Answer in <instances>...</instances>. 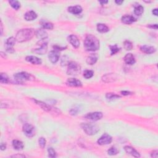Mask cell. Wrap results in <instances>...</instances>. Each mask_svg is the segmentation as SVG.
<instances>
[{
	"label": "cell",
	"instance_id": "28",
	"mask_svg": "<svg viewBox=\"0 0 158 158\" xmlns=\"http://www.w3.org/2000/svg\"><path fill=\"white\" fill-rule=\"evenodd\" d=\"M144 7L141 5H138L135 7L134 13L136 15H141L143 13Z\"/></svg>",
	"mask_w": 158,
	"mask_h": 158
},
{
	"label": "cell",
	"instance_id": "12",
	"mask_svg": "<svg viewBox=\"0 0 158 158\" xmlns=\"http://www.w3.org/2000/svg\"><path fill=\"white\" fill-rule=\"evenodd\" d=\"M59 56L60 54L58 51L54 50L50 52L49 54H48V58H49L50 61L52 63L55 64L59 61Z\"/></svg>",
	"mask_w": 158,
	"mask_h": 158
},
{
	"label": "cell",
	"instance_id": "7",
	"mask_svg": "<svg viewBox=\"0 0 158 158\" xmlns=\"http://www.w3.org/2000/svg\"><path fill=\"white\" fill-rule=\"evenodd\" d=\"M22 130L24 133V134L29 138L33 137L35 135V127L30 124L26 123L24 124L22 127Z\"/></svg>",
	"mask_w": 158,
	"mask_h": 158
},
{
	"label": "cell",
	"instance_id": "25",
	"mask_svg": "<svg viewBox=\"0 0 158 158\" xmlns=\"http://www.w3.org/2000/svg\"><path fill=\"white\" fill-rule=\"evenodd\" d=\"M13 148L16 149V150H22L24 148V144L21 141L17 140H14L13 141Z\"/></svg>",
	"mask_w": 158,
	"mask_h": 158
},
{
	"label": "cell",
	"instance_id": "46",
	"mask_svg": "<svg viewBox=\"0 0 158 158\" xmlns=\"http://www.w3.org/2000/svg\"><path fill=\"white\" fill-rule=\"evenodd\" d=\"M100 3L101 5H104V4H106V3H108V1H100Z\"/></svg>",
	"mask_w": 158,
	"mask_h": 158
},
{
	"label": "cell",
	"instance_id": "40",
	"mask_svg": "<svg viewBox=\"0 0 158 158\" xmlns=\"http://www.w3.org/2000/svg\"><path fill=\"white\" fill-rule=\"evenodd\" d=\"M148 27L151 28V29H157V24H149V25L148 26Z\"/></svg>",
	"mask_w": 158,
	"mask_h": 158
},
{
	"label": "cell",
	"instance_id": "24",
	"mask_svg": "<svg viewBox=\"0 0 158 158\" xmlns=\"http://www.w3.org/2000/svg\"><path fill=\"white\" fill-rule=\"evenodd\" d=\"M124 61L127 64L132 65L135 63V59L134 56L132 53H128L124 57Z\"/></svg>",
	"mask_w": 158,
	"mask_h": 158
},
{
	"label": "cell",
	"instance_id": "17",
	"mask_svg": "<svg viewBox=\"0 0 158 158\" xmlns=\"http://www.w3.org/2000/svg\"><path fill=\"white\" fill-rule=\"evenodd\" d=\"M117 79V76L115 74H107L102 77V80L104 82H113Z\"/></svg>",
	"mask_w": 158,
	"mask_h": 158
},
{
	"label": "cell",
	"instance_id": "11",
	"mask_svg": "<svg viewBox=\"0 0 158 158\" xmlns=\"http://www.w3.org/2000/svg\"><path fill=\"white\" fill-rule=\"evenodd\" d=\"M15 38H14L12 36V37H10L8 39H7L6 42V51L9 52V53H13L14 52V45L15 44Z\"/></svg>",
	"mask_w": 158,
	"mask_h": 158
},
{
	"label": "cell",
	"instance_id": "21",
	"mask_svg": "<svg viewBox=\"0 0 158 158\" xmlns=\"http://www.w3.org/2000/svg\"><path fill=\"white\" fill-rule=\"evenodd\" d=\"M121 21H122V22L125 24H131L134 22H135L136 20L132 15H124L122 17V19H121Z\"/></svg>",
	"mask_w": 158,
	"mask_h": 158
},
{
	"label": "cell",
	"instance_id": "2",
	"mask_svg": "<svg viewBox=\"0 0 158 158\" xmlns=\"http://www.w3.org/2000/svg\"><path fill=\"white\" fill-rule=\"evenodd\" d=\"M35 35V32L32 29H24L20 30L15 36L16 41L22 43L31 40Z\"/></svg>",
	"mask_w": 158,
	"mask_h": 158
},
{
	"label": "cell",
	"instance_id": "15",
	"mask_svg": "<svg viewBox=\"0 0 158 158\" xmlns=\"http://www.w3.org/2000/svg\"><path fill=\"white\" fill-rule=\"evenodd\" d=\"M124 149H125V152L129 154V155H131L133 157H140V153L138 152L136 150H135V149L133 148L130 147V146H125V147H124Z\"/></svg>",
	"mask_w": 158,
	"mask_h": 158
},
{
	"label": "cell",
	"instance_id": "31",
	"mask_svg": "<svg viewBox=\"0 0 158 158\" xmlns=\"http://www.w3.org/2000/svg\"><path fill=\"white\" fill-rule=\"evenodd\" d=\"M9 3L12 7H13L15 10H18L21 7V3L18 1H9Z\"/></svg>",
	"mask_w": 158,
	"mask_h": 158
},
{
	"label": "cell",
	"instance_id": "38",
	"mask_svg": "<svg viewBox=\"0 0 158 158\" xmlns=\"http://www.w3.org/2000/svg\"><path fill=\"white\" fill-rule=\"evenodd\" d=\"M79 112V109L75 108H72L71 109L70 111V114L72 116H75Z\"/></svg>",
	"mask_w": 158,
	"mask_h": 158
},
{
	"label": "cell",
	"instance_id": "19",
	"mask_svg": "<svg viewBox=\"0 0 158 158\" xmlns=\"http://www.w3.org/2000/svg\"><path fill=\"white\" fill-rule=\"evenodd\" d=\"M26 59L27 61L35 65H40L42 63L41 59L34 56H28L26 57Z\"/></svg>",
	"mask_w": 158,
	"mask_h": 158
},
{
	"label": "cell",
	"instance_id": "41",
	"mask_svg": "<svg viewBox=\"0 0 158 158\" xmlns=\"http://www.w3.org/2000/svg\"><path fill=\"white\" fill-rule=\"evenodd\" d=\"M121 93H122L124 96H127V95H130L131 93L130 91H121Z\"/></svg>",
	"mask_w": 158,
	"mask_h": 158
},
{
	"label": "cell",
	"instance_id": "26",
	"mask_svg": "<svg viewBox=\"0 0 158 158\" xmlns=\"http://www.w3.org/2000/svg\"><path fill=\"white\" fill-rule=\"evenodd\" d=\"M97 30L100 33H106L109 32V27L104 24H97Z\"/></svg>",
	"mask_w": 158,
	"mask_h": 158
},
{
	"label": "cell",
	"instance_id": "33",
	"mask_svg": "<svg viewBox=\"0 0 158 158\" xmlns=\"http://www.w3.org/2000/svg\"><path fill=\"white\" fill-rule=\"evenodd\" d=\"M111 50V55H114L116 54L117 52H118L120 50V48L117 46V44H114V45L110 46H109Z\"/></svg>",
	"mask_w": 158,
	"mask_h": 158
},
{
	"label": "cell",
	"instance_id": "42",
	"mask_svg": "<svg viewBox=\"0 0 158 158\" xmlns=\"http://www.w3.org/2000/svg\"><path fill=\"white\" fill-rule=\"evenodd\" d=\"M6 148V145L5 143H1V150H5Z\"/></svg>",
	"mask_w": 158,
	"mask_h": 158
},
{
	"label": "cell",
	"instance_id": "1",
	"mask_svg": "<svg viewBox=\"0 0 158 158\" xmlns=\"http://www.w3.org/2000/svg\"><path fill=\"white\" fill-rule=\"evenodd\" d=\"M84 46L87 51H95L99 50L100 41L94 35H88L85 40Z\"/></svg>",
	"mask_w": 158,
	"mask_h": 158
},
{
	"label": "cell",
	"instance_id": "10",
	"mask_svg": "<svg viewBox=\"0 0 158 158\" xmlns=\"http://www.w3.org/2000/svg\"><path fill=\"white\" fill-rule=\"evenodd\" d=\"M112 137L109 135L107 134V133H104L98 140L97 143L100 145H106L110 144L112 142Z\"/></svg>",
	"mask_w": 158,
	"mask_h": 158
},
{
	"label": "cell",
	"instance_id": "47",
	"mask_svg": "<svg viewBox=\"0 0 158 158\" xmlns=\"http://www.w3.org/2000/svg\"><path fill=\"white\" fill-rule=\"evenodd\" d=\"M0 26H1V34L2 35L3 34V24H2V22L1 21V25H0Z\"/></svg>",
	"mask_w": 158,
	"mask_h": 158
},
{
	"label": "cell",
	"instance_id": "44",
	"mask_svg": "<svg viewBox=\"0 0 158 158\" xmlns=\"http://www.w3.org/2000/svg\"><path fill=\"white\" fill-rule=\"evenodd\" d=\"M152 13H153V14L154 15H156V16H157V9H153V10L152 11Z\"/></svg>",
	"mask_w": 158,
	"mask_h": 158
},
{
	"label": "cell",
	"instance_id": "6",
	"mask_svg": "<svg viewBox=\"0 0 158 158\" xmlns=\"http://www.w3.org/2000/svg\"><path fill=\"white\" fill-rule=\"evenodd\" d=\"M15 80L19 83H23L27 80H34L35 78L30 74H28L27 72H19L17 73L14 75Z\"/></svg>",
	"mask_w": 158,
	"mask_h": 158
},
{
	"label": "cell",
	"instance_id": "37",
	"mask_svg": "<svg viewBox=\"0 0 158 158\" xmlns=\"http://www.w3.org/2000/svg\"><path fill=\"white\" fill-rule=\"evenodd\" d=\"M38 143H39V145L40 146V147H41L42 148H44L46 146V141L44 138L41 137V138H40L38 140Z\"/></svg>",
	"mask_w": 158,
	"mask_h": 158
},
{
	"label": "cell",
	"instance_id": "27",
	"mask_svg": "<svg viewBox=\"0 0 158 158\" xmlns=\"http://www.w3.org/2000/svg\"><path fill=\"white\" fill-rule=\"evenodd\" d=\"M106 98L109 101H113L116 99L120 98V96L119 95H117L115 93H109L106 95Z\"/></svg>",
	"mask_w": 158,
	"mask_h": 158
},
{
	"label": "cell",
	"instance_id": "18",
	"mask_svg": "<svg viewBox=\"0 0 158 158\" xmlns=\"http://www.w3.org/2000/svg\"><path fill=\"white\" fill-rule=\"evenodd\" d=\"M37 17V14L34 11H28L24 15V19H25L27 21H34Z\"/></svg>",
	"mask_w": 158,
	"mask_h": 158
},
{
	"label": "cell",
	"instance_id": "29",
	"mask_svg": "<svg viewBox=\"0 0 158 158\" xmlns=\"http://www.w3.org/2000/svg\"><path fill=\"white\" fill-rule=\"evenodd\" d=\"M42 27L44 29H48V30H52L53 29V24L49 22H44L42 24Z\"/></svg>",
	"mask_w": 158,
	"mask_h": 158
},
{
	"label": "cell",
	"instance_id": "36",
	"mask_svg": "<svg viewBox=\"0 0 158 158\" xmlns=\"http://www.w3.org/2000/svg\"><path fill=\"white\" fill-rule=\"evenodd\" d=\"M48 156L50 157H55L56 156V153L54 149L52 148H49L48 149Z\"/></svg>",
	"mask_w": 158,
	"mask_h": 158
},
{
	"label": "cell",
	"instance_id": "30",
	"mask_svg": "<svg viewBox=\"0 0 158 158\" xmlns=\"http://www.w3.org/2000/svg\"><path fill=\"white\" fill-rule=\"evenodd\" d=\"M0 82L1 83H7L9 82V78L6 74L1 73V77H0Z\"/></svg>",
	"mask_w": 158,
	"mask_h": 158
},
{
	"label": "cell",
	"instance_id": "39",
	"mask_svg": "<svg viewBox=\"0 0 158 158\" xmlns=\"http://www.w3.org/2000/svg\"><path fill=\"white\" fill-rule=\"evenodd\" d=\"M158 151L157 150H155V151H153L151 153V157H155V158H157V155H158Z\"/></svg>",
	"mask_w": 158,
	"mask_h": 158
},
{
	"label": "cell",
	"instance_id": "35",
	"mask_svg": "<svg viewBox=\"0 0 158 158\" xmlns=\"http://www.w3.org/2000/svg\"><path fill=\"white\" fill-rule=\"evenodd\" d=\"M124 47L125 49L126 50H127V51L131 50H132V48H133L132 43L130 41H128V40H127V41L124 42Z\"/></svg>",
	"mask_w": 158,
	"mask_h": 158
},
{
	"label": "cell",
	"instance_id": "20",
	"mask_svg": "<svg viewBox=\"0 0 158 158\" xmlns=\"http://www.w3.org/2000/svg\"><path fill=\"white\" fill-rule=\"evenodd\" d=\"M35 35L40 40H44L48 38V33L43 29H38L35 32Z\"/></svg>",
	"mask_w": 158,
	"mask_h": 158
},
{
	"label": "cell",
	"instance_id": "16",
	"mask_svg": "<svg viewBox=\"0 0 158 158\" xmlns=\"http://www.w3.org/2000/svg\"><path fill=\"white\" fill-rule=\"evenodd\" d=\"M140 50L146 54H152L155 52L156 50L155 47L148 45H143L140 47Z\"/></svg>",
	"mask_w": 158,
	"mask_h": 158
},
{
	"label": "cell",
	"instance_id": "14",
	"mask_svg": "<svg viewBox=\"0 0 158 158\" xmlns=\"http://www.w3.org/2000/svg\"><path fill=\"white\" fill-rule=\"evenodd\" d=\"M68 41L69 42L72 46L75 48H77L80 46V41L77 36L75 35H71L68 36Z\"/></svg>",
	"mask_w": 158,
	"mask_h": 158
},
{
	"label": "cell",
	"instance_id": "8",
	"mask_svg": "<svg viewBox=\"0 0 158 158\" xmlns=\"http://www.w3.org/2000/svg\"><path fill=\"white\" fill-rule=\"evenodd\" d=\"M36 103L37 104L38 106H40V108H42L44 111H45L46 112H55L56 113L57 112H59L60 111H59L56 108H52V106H50V105H48L46 103H44L43 102H42V101H37V100H34Z\"/></svg>",
	"mask_w": 158,
	"mask_h": 158
},
{
	"label": "cell",
	"instance_id": "45",
	"mask_svg": "<svg viewBox=\"0 0 158 158\" xmlns=\"http://www.w3.org/2000/svg\"><path fill=\"white\" fill-rule=\"evenodd\" d=\"M123 1H118V0H117V1H116V3H117V5H122V4L123 3Z\"/></svg>",
	"mask_w": 158,
	"mask_h": 158
},
{
	"label": "cell",
	"instance_id": "5",
	"mask_svg": "<svg viewBox=\"0 0 158 158\" xmlns=\"http://www.w3.org/2000/svg\"><path fill=\"white\" fill-rule=\"evenodd\" d=\"M37 45L40 46V48H36L33 51L36 54L43 55L44 54L47 52L48 50V41L46 39L44 40H40V41L36 43Z\"/></svg>",
	"mask_w": 158,
	"mask_h": 158
},
{
	"label": "cell",
	"instance_id": "23",
	"mask_svg": "<svg viewBox=\"0 0 158 158\" xmlns=\"http://www.w3.org/2000/svg\"><path fill=\"white\" fill-rule=\"evenodd\" d=\"M68 11L73 14H79L82 11V7L79 5L68 7Z\"/></svg>",
	"mask_w": 158,
	"mask_h": 158
},
{
	"label": "cell",
	"instance_id": "3",
	"mask_svg": "<svg viewBox=\"0 0 158 158\" xmlns=\"http://www.w3.org/2000/svg\"><path fill=\"white\" fill-rule=\"evenodd\" d=\"M81 127H82V129L85 133H86L88 135H93L96 134L100 130L99 127L96 126V125L92 124H82L81 125Z\"/></svg>",
	"mask_w": 158,
	"mask_h": 158
},
{
	"label": "cell",
	"instance_id": "34",
	"mask_svg": "<svg viewBox=\"0 0 158 158\" xmlns=\"http://www.w3.org/2000/svg\"><path fill=\"white\" fill-rule=\"evenodd\" d=\"M117 153H119L118 149H117L116 147H112L109 148L108 149V154L109 155H111V156L116 155H117Z\"/></svg>",
	"mask_w": 158,
	"mask_h": 158
},
{
	"label": "cell",
	"instance_id": "9",
	"mask_svg": "<svg viewBox=\"0 0 158 158\" xmlns=\"http://www.w3.org/2000/svg\"><path fill=\"white\" fill-rule=\"evenodd\" d=\"M103 116V113L101 112H94L88 113L87 115L85 116V117L87 119L90 120L92 121H97L100 120Z\"/></svg>",
	"mask_w": 158,
	"mask_h": 158
},
{
	"label": "cell",
	"instance_id": "4",
	"mask_svg": "<svg viewBox=\"0 0 158 158\" xmlns=\"http://www.w3.org/2000/svg\"><path fill=\"white\" fill-rule=\"evenodd\" d=\"M81 72V67L75 62H71L68 64L67 74L70 75H77Z\"/></svg>",
	"mask_w": 158,
	"mask_h": 158
},
{
	"label": "cell",
	"instance_id": "43",
	"mask_svg": "<svg viewBox=\"0 0 158 158\" xmlns=\"http://www.w3.org/2000/svg\"><path fill=\"white\" fill-rule=\"evenodd\" d=\"M12 157H25L26 156L24 155H14L12 156Z\"/></svg>",
	"mask_w": 158,
	"mask_h": 158
},
{
	"label": "cell",
	"instance_id": "13",
	"mask_svg": "<svg viewBox=\"0 0 158 158\" xmlns=\"http://www.w3.org/2000/svg\"><path fill=\"white\" fill-rule=\"evenodd\" d=\"M66 84L68 86L73 87H80L82 86V83L78 79L75 78L68 79L66 82Z\"/></svg>",
	"mask_w": 158,
	"mask_h": 158
},
{
	"label": "cell",
	"instance_id": "32",
	"mask_svg": "<svg viewBox=\"0 0 158 158\" xmlns=\"http://www.w3.org/2000/svg\"><path fill=\"white\" fill-rule=\"evenodd\" d=\"M94 72L91 70H86L83 72V77L85 79H90L93 76Z\"/></svg>",
	"mask_w": 158,
	"mask_h": 158
},
{
	"label": "cell",
	"instance_id": "22",
	"mask_svg": "<svg viewBox=\"0 0 158 158\" xmlns=\"http://www.w3.org/2000/svg\"><path fill=\"white\" fill-rule=\"evenodd\" d=\"M98 59V55L97 54H91L88 56L87 58V63L88 65H93L95 64Z\"/></svg>",
	"mask_w": 158,
	"mask_h": 158
}]
</instances>
